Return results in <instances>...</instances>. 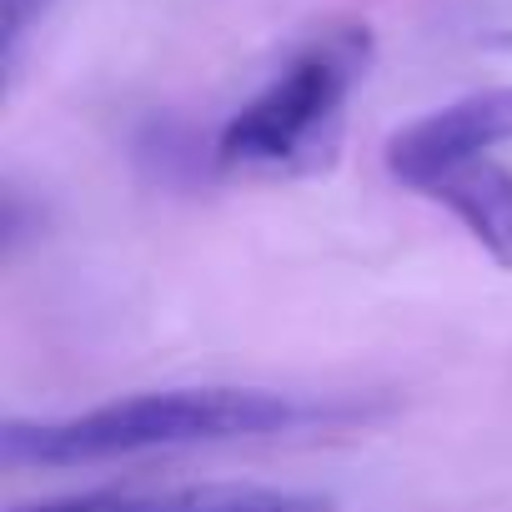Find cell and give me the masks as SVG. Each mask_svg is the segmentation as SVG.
<instances>
[{
  "mask_svg": "<svg viewBox=\"0 0 512 512\" xmlns=\"http://www.w3.org/2000/svg\"><path fill=\"white\" fill-rule=\"evenodd\" d=\"M357 402L272 392V387H161L131 392L71 417H11L0 427V452L16 467H91L151 452L221 447L302 427H327L357 417Z\"/></svg>",
  "mask_w": 512,
  "mask_h": 512,
  "instance_id": "obj_1",
  "label": "cell"
},
{
  "mask_svg": "<svg viewBox=\"0 0 512 512\" xmlns=\"http://www.w3.org/2000/svg\"><path fill=\"white\" fill-rule=\"evenodd\" d=\"M372 31L347 21L312 36L282 61V71L241 101L221 136L216 166L231 176H312L322 171L347 126V101L367 81Z\"/></svg>",
  "mask_w": 512,
  "mask_h": 512,
  "instance_id": "obj_2",
  "label": "cell"
},
{
  "mask_svg": "<svg viewBox=\"0 0 512 512\" xmlns=\"http://www.w3.org/2000/svg\"><path fill=\"white\" fill-rule=\"evenodd\" d=\"M497 146H512V86H487V91H467L417 121H407L402 131L387 136V171L412 186L427 191L432 181L487 161Z\"/></svg>",
  "mask_w": 512,
  "mask_h": 512,
  "instance_id": "obj_3",
  "label": "cell"
},
{
  "mask_svg": "<svg viewBox=\"0 0 512 512\" xmlns=\"http://www.w3.org/2000/svg\"><path fill=\"white\" fill-rule=\"evenodd\" d=\"M21 512H337V497L272 482H181V487H101Z\"/></svg>",
  "mask_w": 512,
  "mask_h": 512,
  "instance_id": "obj_4",
  "label": "cell"
},
{
  "mask_svg": "<svg viewBox=\"0 0 512 512\" xmlns=\"http://www.w3.org/2000/svg\"><path fill=\"white\" fill-rule=\"evenodd\" d=\"M422 196H432L442 211H452L492 262L512 272V171L507 166H497L492 156L472 161V166L432 181Z\"/></svg>",
  "mask_w": 512,
  "mask_h": 512,
  "instance_id": "obj_5",
  "label": "cell"
}]
</instances>
